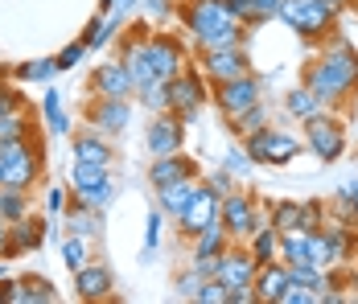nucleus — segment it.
<instances>
[{
    "instance_id": "cd10ccee",
    "label": "nucleus",
    "mask_w": 358,
    "mask_h": 304,
    "mask_svg": "<svg viewBox=\"0 0 358 304\" xmlns=\"http://www.w3.org/2000/svg\"><path fill=\"white\" fill-rule=\"evenodd\" d=\"M111 185V165H91V161H74L71 165V189L83 194V189H103Z\"/></svg>"
},
{
    "instance_id": "864d4df0",
    "label": "nucleus",
    "mask_w": 358,
    "mask_h": 304,
    "mask_svg": "<svg viewBox=\"0 0 358 304\" xmlns=\"http://www.w3.org/2000/svg\"><path fill=\"white\" fill-rule=\"evenodd\" d=\"M222 4H227V8H231L239 21H243V25L251 21V0H222Z\"/></svg>"
},
{
    "instance_id": "37998d69",
    "label": "nucleus",
    "mask_w": 358,
    "mask_h": 304,
    "mask_svg": "<svg viewBox=\"0 0 358 304\" xmlns=\"http://www.w3.org/2000/svg\"><path fill=\"white\" fill-rule=\"evenodd\" d=\"M276 8H280V0H251V21H248V29L276 21Z\"/></svg>"
},
{
    "instance_id": "dca6fc26",
    "label": "nucleus",
    "mask_w": 358,
    "mask_h": 304,
    "mask_svg": "<svg viewBox=\"0 0 358 304\" xmlns=\"http://www.w3.org/2000/svg\"><path fill=\"white\" fill-rule=\"evenodd\" d=\"M255 255L248 251V243H227V251L215 259V280H222L227 288H251L255 280Z\"/></svg>"
},
{
    "instance_id": "aec40b11",
    "label": "nucleus",
    "mask_w": 358,
    "mask_h": 304,
    "mask_svg": "<svg viewBox=\"0 0 358 304\" xmlns=\"http://www.w3.org/2000/svg\"><path fill=\"white\" fill-rule=\"evenodd\" d=\"M71 157L91 161V165H111L115 161V140L95 132V128H78V132H71Z\"/></svg>"
},
{
    "instance_id": "4d7b16f0",
    "label": "nucleus",
    "mask_w": 358,
    "mask_h": 304,
    "mask_svg": "<svg viewBox=\"0 0 358 304\" xmlns=\"http://www.w3.org/2000/svg\"><path fill=\"white\" fill-rule=\"evenodd\" d=\"M4 251H8V226L0 222V259H4Z\"/></svg>"
},
{
    "instance_id": "79ce46f5",
    "label": "nucleus",
    "mask_w": 358,
    "mask_h": 304,
    "mask_svg": "<svg viewBox=\"0 0 358 304\" xmlns=\"http://www.w3.org/2000/svg\"><path fill=\"white\" fill-rule=\"evenodd\" d=\"M222 169L231 173L235 181H243V177H251V169H255V165H251V157L243 152V148H231V152H227V161H222Z\"/></svg>"
},
{
    "instance_id": "4468645a",
    "label": "nucleus",
    "mask_w": 358,
    "mask_h": 304,
    "mask_svg": "<svg viewBox=\"0 0 358 304\" xmlns=\"http://www.w3.org/2000/svg\"><path fill=\"white\" fill-rule=\"evenodd\" d=\"M45 238H50V218L29 210L25 218L8 222V251H4V259L34 255V251H41V243H45Z\"/></svg>"
},
{
    "instance_id": "603ef678",
    "label": "nucleus",
    "mask_w": 358,
    "mask_h": 304,
    "mask_svg": "<svg viewBox=\"0 0 358 304\" xmlns=\"http://www.w3.org/2000/svg\"><path fill=\"white\" fill-rule=\"evenodd\" d=\"M0 304H17V280L13 275L0 280Z\"/></svg>"
},
{
    "instance_id": "c756f323",
    "label": "nucleus",
    "mask_w": 358,
    "mask_h": 304,
    "mask_svg": "<svg viewBox=\"0 0 358 304\" xmlns=\"http://www.w3.org/2000/svg\"><path fill=\"white\" fill-rule=\"evenodd\" d=\"M21 136H34V107L29 103L0 115V144L4 140H21Z\"/></svg>"
},
{
    "instance_id": "f8f14e48",
    "label": "nucleus",
    "mask_w": 358,
    "mask_h": 304,
    "mask_svg": "<svg viewBox=\"0 0 358 304\" xmlns=\"http://www.w3.org/2000/svg\"><path fill=\"white\" fill-rule=\"evenodd\" d=\"M185 120L173 115V111H157L148 124H144V148L148 157H169V152H181L185 148Z\"/></svg>"
},
{
    "instance_id": "a878e982",
    "label": "nucleus",
    "mask_w": 358,
    "mask_h": 304,
    "mask_svg": "<svg viewBox=\"0 0 358 304\" xmlns=\"http://www.w3.org/2000/svg\"><path fill=\"white\" fill-rule=\"evenodd\" d=\"M198 181H202V177H198ZM198 181H173V185H165V189H152V194H157V210H161L165 218H178L181 210L189 205Z\"/></svg>"
},
{
    "instance_id": "8fccbe9b",
    "label": "nucleus",
    "mask_w": 358,
    "mask_h": 304,
    "mask_svg": "<svg viewBox=\"0 0 358 304\" xmlns=\"http://www.w3.org/2000/svg\"><path fill=\"white\" fill-rule=\"evenodd\" d=\"M202 181H206V185H210V189H215L218 198H222V194H231V189H235V185H239V181H235V177H231V173H227V169H215V173H206V177H202Z\"/></svg>"
},
{
    "instance_id": "0eeeda50",
    "label": "nucleus",
    "mask_w": 358,
    "mask_h": 304,
    "mask_svg": "<svg viewBox=\"0 0 358 304\" xmlns=\"http://www.w3.org/2000/svg\"><path fill=\"white\" fill-rule=\"evenodd\" d=\"M206 103H210V82L202 78V70H198V66H189V62H185V66L169 78V111L181 115L185 124H194V120H198V111H202Z\"/></svg>"
},
{
    "instance_id": "9b49d317",
    "label": "nucleus",
    "mask_w": 358,
    "mask_h": 304,
    "mask_svg": "<svg viewBox=\"0 0 358 304\" xmlns=\"http://www.w3.org/2000/svg\"><path fill=\"white\" fill-rule=\"evenodd\" d=\"M198 70H202V78H206L210 87H218V82H231V78L248 74V70H251V54H248V45L198 50Z\"/></svg>"
},
{
    "instance_id": "412c9836",
    "label": "nucleus",
    "mask_w": 358,
    "mask_h": 304,
    "mask_svg": "<svg viewBox=\"0 0 358 304\" xmlns=\"http://www.w3.org/2000/svg\"><path fill=\"white\" fill-rule=\"evenodd\" d=\"M227 243H235V238L227 235V226H222V222L202 226L198 235L189 238V263H215L218 255L227 251Z\"/></svg>"
},
{
    "instance_id": "a19ab883",
    "label": "nucleus",
    "mask_w": 358,
    "mask_h": 304,
    "mask_svg": "<svg viewBox=\"0 0 358 304\" xmlns=\"http://www.w3.org/2000/svg\"><path fill=\"white\" fill-rule=\"evenodd\" d=\"M87 54H91V50H87L83 41H71V45H62V50L54 54V62H58V74H66V70H74L78 62H83V58H87Z\"/></svg>"
},
{
    "instance_id": "4c0bfd02",
    "label": "nucleus",
    "mask_w": 358,
    "mask_h": 304,
    "mask_svg": "<svg viewBox=\"0 0 358 304\" xmlns=\"http://www.w3.org/2000/svg\"><path fill=\"white\" fill-rule=\"evenodd\" d=\"M268 222H272L276 231H296V222H301V202H292V198L268 202Z\"/></svg>"
},
{
    "instance_id": "9d476101",
    "label": "nucleus",
    "mask_w": 358,
    "mask_h": 304,
    "mask_svg": "<svg viewBox=\"0 0 358 304\" xmlns=\"http://www.w3.org/2000/svg\"><path fill=\"white\" fill-rule=\"evenodd\" d=\"M132 103L136 99H103V95H87V103H83V124L115 140V136L128 132V124H132Z\"/></svg>"
},
{
    "instance_id": "b1692460",
    "label": "nucleus",
    "mask_w": 358,
    "mask_h": 304,
    "mask_svg": "<svg viewBox=\"0 0 358 304\" xmlns=\"http://www.w3.org/2000/svg\"><path fill=\"white\" fill-rule=\"evenodd\" d=\"M120 25H124V17H120V13H108V17H103V13H95V17H91V25L83 29L78 41L95 54V50H103V45H111V41L120 37Z\"/></svg>"
},
{
    "instance_id": "de8ad7c7",
    "label": "nucleus",
    "mask_w": 358,
    "mask_h": 304,
    "mask_svg": "<svg viewBox=\"0 0 358 304\" xmlns=\"http://www.w3.org/2000/svg\"><path fill=\"white\" fill-rule=\"evenodd\" d=\"M17 107H25V95H21L13 82L0 78V115H4V111H17Z\"/></svg>"
},
{
    "instance_id": "f257e3e1",
    "label": "nucleus",
    "mask_w": 358,
    "mask_h": 304,
    "mask_svg": "<svg viewBox=\"0 0 358 304\" xmlns=\"http://www.w3.org/2000/svg\"><path fill=\"white\" fill-rule=\"evenodd\" d=\"M301 87L322 103L325 111H338L358 95V50L346 37H325L322 50L305 62Z\"/></svg>"
},
{
    "instance_id": "c03bdc74",
    "label": "nucleus",
    "mask_w": 358,
    "mask_h": 304,
    "mask_svg": "<svg viewBox=\"0 0 358 304\" xmlns=\"http://www.w3.org/2000/svg\"><path fill=\"white\" fill-rule=\"evenodd\" d=\"M66 194H71V185H45V218H58L62 214Z\"/></svg>"
},
{
    "instance_id": "72a5a7b5",
    "label": "nucleus",
    "mask_w": 358,
    "mask_h": 304,
    "mask_svg": "<svg viewBox=\"0 0 358 304\" xmlns=\"http://www.w3.org/2000/svg\"><path fill=\"white\" fill-rule=\"evenodd\" d=\"M136 103H141L148 115L169 111V78H152L148 87H141V91H136Z\"/></svg>"
},
{
    "instance_id": "7c9ffc66",
    "label": "nucleus",
    "mask_w": 358,
    "mask_h": 304,
    "mask_svg": "<svg viewBox=\"0 0 358 304\" xmlns=\"http://www.w3.org/2000/svg\"><path fill=\"white\" fill-rule=\"evenodd\" d=\"M280 263L285 268L309 263V235L305 231H280Z\"/></svg>"
},
{
    "instance_id": "ddd939ff",
    "label": "nucleus",
    "mask_w": 358,
    "mask_h": 304,
    "mask_svg": "<svg viewBox=\"0 0 358 304\" xmlns=\"http://www.w3.org/2000/svg\"><path fill=\"white\" fill-rule=\"evenodd\" d=\"M218 202H222V198H218L215 189H210L206 181H198V189H194L189 205H185L178 218H173V222H178V235H181V238H194L202 226L218 222Z\"/></svg>"
},
{
    "instance_id": "f03ea898",
    "label": "nucleus",
    "mask_w": 358,
    "mask_h": 304,
    "mask_svg": "<svg viewBox=\"0 0 358 304\" xmlns=\"http://www.w3.org/2000/svg\"><path fill=\"white\" fill-rule=\"evenodd\" d=\"M45 165V144L41 136H21V140H4L0 144V185L4 189H34V181L41 177Z\"/></svg>"
},
{
    "instance_id": "3c124183",
    "label": "nucleus",
    "mask_w": 358,
    "mask_h": 304,
    "mask_svg": "<svg viewBox=\"0 0 358 304\" xmlns=\"http://www.w3.org/2000/svg\"><path fill=\"white\" fill-rule=\"evenodd\" d=\"M141 4H144V13H148L152 21H165V17H169V8H173L169 0H141Z\"/></svg>"
},
{
    "instance_id": "c85d7f7f",
    "label": "nucleus",
    "mask_w": 358,
    "mask_h": 304,
    "mask_svg": "<svg viewBox=\"0 0 358 304\" xmlns=\"http://www.w3.org/2000/svg\"><path fill=\"white\" fill-rule=\"evenodd\" d=\"M248 251L255 255V263H272V259H280V231H276L272 222H264V226L248 238Z\"/></svg>"
},
{
    "instance_id": "e433bc0d",
    "label": "nucleus",
    "mask_w": 358,
    "mask_h": 304,
    "mask_svg": "<svg viewBox=\"0 0 358 304\" xmlns=\"http://www.w3.org/2000/svg\"><path fill=\"white\" fill-rule=\"evenodd\" d=\"M54 74H58L54 58H34V62H21V66L13 70L17 82H54Z\"/></svg>"
},
{
    "instance_id": "c9c22d12",
    "label": "nucleus",
    "mask_w": 358,
    "mask_h": 304,
    "mask_svg": "<svg viewBox=\"0 0 358 304\" xmlns=\"http://www.w3.org/2000/svg\"><path fill=\"white\" fill-rule=\"evenodd\" d=\"M25 214H29V194L0 185V222L8 226V222H17V218H25Z\"/></svg>"
},
{
    "instance_id": "2eb2a0df",
    "label": "nucleus",
    "mask_w": 358,
    "mask_h": 304,
    "mask_svg": "<svg viewBox=\"0 0 358 304\" xmlns=\"http://www.w3.org/2000/svg\"><path fill=\"white\" fill-rule=\"evenodd\" d=\"M87 95H103V99H136V87H132V74L124 70L120 58H108L91 70L87 78Z\"/></svg>"
},
{
    "instance_id": "bb28decb",
    "label": "nucleus",
    "mask_w": 358,
    "mask_h": 304,
    "mask_svg": "<svg viewBox=\"0 0 358 304\" xmlns=\"http://www.w3.org/2000/svg\"><path fill=\"white\" fill-rule=\"evenodd\" d=\"M62 292L45 275H21L17 280V304H58Z\"/></svg>"
},
{
    "instance_id": "7ed1b4c3",
    "label": "nucleus",
    "mask_w": 358,
    "mask_h": 304,
    "mask_svg": "<svg viewBox=\"0 0 358 304\" xmlns=\"http://www.w3.org/2000/svg\"><path fill=\"white\" fill-rule=\"evenodd\" d=\"M243 144V152L251 157V165H272V169H280V165H292L301 152H305V140L296 132H285V128H259V132H251L248 140H239Z\"/></svg>"
},
{
    "instance_id": "6e6552de",
    "label": "nucleus",
    "mask_w": 358,
    "mask_h": 304,
    "mask_svg": "<svg viewBox=\"0 0 358 304\" xmlns=\"http://www.w3.org/2000/svg\"><path fill=\"white\" fill-rule=\"evenodd\" d=\"M268 82L255 74V70H248V74H239V78H231V82H218V87H210V103L218 107V115L222 120H235L239 111H248L251 103L268 99V91H264Z\"/></svg>"
},
{
    "instance_id": "bf43d9fd",
    "label": "nucleus",
    "mask_w": 358,
    "mask_h": 304,
    "mask_svg": "<svg viewBox=\"0 0 358 304\" xmlns=\"http://www.w3.org/2000/svg\"><path fill=\"white\" fill-rule=\"evenodd\" d=\"M350 284H355V296H358V271H355V280H350Z\"/></svg>"
},
{
    "instance_id": "58836bf2",
    "label": "nucleus",
    "mask_w": 358,
    "mask_h": 304,
    "mask_svg": "<svg viewBox=\"0 0 358 304\" xmlns=\"http://www.w3.org/2000/svg\"><path fill=\"white\" fill-rule=\"evenodd\" d=\"M325 222H329V210H325V202H322V198H305V202H301V222H296V231L313 235V231H322Z\"/></svg>"
},
{
    "instance_id": "6ab92c4d",
    "label": "nucleus",
    "mask_w": 358,
    "mask_h": 304,
    "mask_svg": "<svg viewBox=\"0 0 358 304\" xmlns=\"http://www.w3.org/2000/svg\"><path fill=\"white\" fill-rule=\"evenodd\" d=\"M62 222H66V235H83V238H99L103 231V210H95V205H87L83 198H74L66 194V205H62V214H58Z\"/></svg>"
},
{
    "instance_id": "2f4dec72",
    "label": "nucleus",
    "mask_w": 358,
    "mask_h": 304,
    "mask_svg": "<svg viewBox=\"0 0 358 304\" xmlns=\"http://www.w3.org/2000/svg\"><path fill=\"white\" fill-rule=\"evenodd\" d=\"M58 255H62V263H66L71 275L83 268V263H91V259H95V255H91V238H83V235H62Z\"/></svg>"
},
{
    "instance_id": "f3484780",
    "label": "nucleus",
    "mask_w": 358,
    "mask_h": 304,
    "mask_svg": "<svg viewBox=\"0 0 358 304\" xmlns=\"http://www.w3.org/2000/svg\"><path fill=\"white\" fill-rule=\"evenodd\" d=\"M198 177H202V165H198V157H189L185 148L148 161V185H152V189H165V185H173V181H198Z\"/></svg>"
},
{
    "instance_id": "423d86ee",
    "label": "nucleus",
    "mask_w": 358,
    "mask_h": 304,
    "mask_svg": "<svg viewBox=\"0 0 358 304\" xmlns=\"http://www.w3.org/2000/svg\"><path fill=\"white\" fill-rule=\"evenodd\" d=\"M276 21L288 25L292 34L301 37V41H309V45H317V41H325V37L334 34V17L325 13L317 0H280Z\"/></svg>"
},
{
    "instance_id": "39448f33",
    "label": "nucleus",
    "mask_w": 358,
    "mask_h": 304,
    "mask_svg": "<svg viewBox=\"0 0 358 304\" xmlns=\"http://www.w3.org/2000/svg\"><path fill=\"white\" fill-rule=\"evenodd\" d=\"M218 222L227 226V235L235 238V243H248V238L268 222V205L259 210L255 194L231 189V194H222V202H218Z\"/></svg>"
},
{
    "instance_id": "1a4fd4ad",
    "label": "nucleus",
    "mask_w": 358,
    "mask_h": 304,
    "mask_svg": "<svg viewBox=\"0 0 358 304\" xmlns=\"http://www.w3.org/2000/svg\"><path fill=\"white\" fill-rule=\"evenodd\" d=\"M181 25H185L189 41H202V37H215L222 29H231V25H243V21L222 0H189L181 8Z\"/></svg>"
},
{
    "instance_id": "5701e85b",
    "label": "nucleus",
    "mask_w": 358,
    "mask_h": 304,
    "mask_svg": "<svg viewBox=\"0 0 358 304\" xmlns=\"http://www.w3.org/2000/svg\"><path fill=\"white\" fill-rule=\"evenodd\" d=\"M37 115H41V124H45V132L54 136H71L74 132V120L71 111H66V103H62V91H41V107H37Z\"/></svg>"
},
{
    "instance_id": "49530a36",
    "label": "nucleus",
    "mask_w": 358,
    "mask_h": 304,
    "mask_svg": "<svg viewBox=\"0 0 358 304\" xmlns=\"http://www.w3.org/2000/svg\"><path fill=\"white\" fill-rule=\"evenodd\" d=\"M194 304H227V284L210 275V280L202 284V292H198V301H194Z\"/></svg>"
},
{
    "instance_id": "20e7f679",
    "label": "nucleus",
    "mask_w": 358,
    "mask_h": 304,
    "mask_svg": "<svg viewBox=\"0 0 358 304\" xmlns=\"http://www.w3.org/2000/svg\"><path fill=\"white\" fill-rule=\"evenodd\" d=\"M301 140H305V148H309L322 165H334V161L346 157V128H342V120H338L334 111H325V107L317 115L301 120Z\"/></svg>"
},
{
    "instance_id": "393cba45",
    "label": "nucleus",
    "mask_w": 358,
    "mask_h": 304,
    "mask_svg": "<svg viewBox=\"0 0 358 304\" xmlns=\"http://www.w3.org/2000/svg\"><path fill=\"white\" fill-rule=\"evenodd\" d=\"M268 124H272V107H268V99L251 103L248 111H239L235 120H227V128H231L235 140H248L251 132H259V128H268Z\"/></svg>"
},
{
    "instance_id": "13d9d810",
    "label": "nucleus",
    "mask_w": 358,
    "mask_h": 304,
    "mask_svg": "<svg viewBox=\"0 0 358 304\" xmlns=\"http://www.w3.org/2000/svg\"><path fill=\"white\" fill-rule=\"evenodd\" d=\"M99 13L108 17V13H115V0H99Z\"/></svg>"
},
{
    "instance_id": "a211bd4d",
    "label": "nucleus",
    "mask_w": 358,
    "mask_h": 304,
    "mask_svg": "<svg viewBox=\"0 0 358 304\" xmlns=\"http://www.w3.org/2000/svg\"><path fill=\"white\" fill-rule=\"evenodd\" d=\"M111 288H115V275H111L108 263H99V259H91V263H83V268L74 271V296L87 304L95 301H108Z\"/></svg>"
},
{
    "instance_id": "5fc2aeb1",
    "label": "nucleus",
    "mask_w": 358,
    "mask_h": 304,
    "mask_svg": "<svg viewBox=\"0 0 358 304\" xmlns=\"http://www.w3.org/2000/svg\"><path fill=\"white\" fill-rule=\"evenodd\" d=\"M317 4H322V8H325V13H329V17H334V21H338V17H342L346 8H350L346 0H317Z\"/></svg>"
},
{
    "instance_id": "09e8293b",
    "label": "nucleus",
    "mask_w": 358,
    "mask_h": 304,
    "mask_svg": "<svg viewBox=\"0 0 358 304\" xmlns=\"http://www.w3.org/2000/svg\"><path fill=\"white\" fill-rule=\"evenodd\" d=\"M276 304H313V292H309V288H301V284H292V280H288V284H285V292H280V296H276Z\"/></svg>"
},
{
    "instance_id": "f704fd0d",
    "label": "nucleus",
    "mask_w": 358,
    "mask_h": 304,
    "mask_svg": "<svg viewBox=\"0 0 358 304\" xmlns=\"http://www.w3.org/2000/svg\"><path fill=\"white\" fill-rule=\"evenodd\" d=\"M285 111L292 115V120H296V124H301V120L317 115V111H322V103L313 99L305 87H292V91H285Z\"/></svg>"
},
{
    "instance_id": "6e6d98bb",
    "label": "nucleus",
    "mask_w": 358,
    "mask_h": 304,
    "mask_svg": "<svg viewBox=\"0 0 358 304\" xmlns=\"http://www.w3.org/2000/svg\"><path fill=\"white\" fill-rule=\"evenodd\" d=\"M136 8H141V0H115V13H120V17H132Z\"/></svg>"
},
{
    "instance_id": "ea45409f",
    "label": "nucleus",
    "mask_w": 358,
    "mask_h": 304,
    "mask_svg": "<svg viewBox=\"0 0 358 304\" xmlns=\"http://www.w3.org/2000/svg\"><path fill=\"white\" fill-rule=\"evenodd\" d=\"M161 231H165V214H161V210H148V218H144V259L157 255V247H161Z\"/></svg>"
},
{
    "instance_id": "4be33fe9",
    "label": "nucleus",
    "mask_w": 358,
    "mask_h": 304,
    "mask_svg": "<svg viewBox=\"0 0 358 304\" xmlns=\"http://www.w3.org/2000/svg\"><path fill=\"white\" fill-rule=\"evenodd\" d=\"M288 284V268L280 259H272V263H259L255 268V280H251V288H255V304H276V296L285 292Z\"/></svg>"
},
{
    "instance_id": "a18cd8bd",
    "label": "nucleus",
    "mask_w": 358,
    "mask_h": 304,
    "mask_svg": "<svg viewBox=\"0 0 358 304\" xmlns=\"http://www.w3.org/2000/svg\"><path fill=\"white\" fill-rule=\"evenodd\" d=\"M71 194H74V189H71ZM74 198H83L87 205H95V210H108L111 198H115V181L103 185V189H83V194H74Z\"/></svg>"
},
{
    "instance_id": "473e14b6",
    "label": "nucleus",
    "mask_w": 358,
    "mask_h": 304,
    "mask_svg": "<svg viewBox=\"0 0 358 304\" xmlns=\"http://www.w3.org/2000/svg\"><path fill=\"white\" fill-rule=\"evenodd\" d=\"M210 275L202 268H194V263H185V268L173 275V292H178V301H198V292H202V284H206Z\"/></svg>"
},
{
    "instance_id": "052dcab7",
    "label": "nucleus",
    "mask_w": 358,
    "mask_h": 304,
    "mask_svg": "<svg viewBox=\"0 0 358 304\" xmlns=\"http://www.w3.org/2000/svg\"><path fill=\"white\" fill-rule=\"evenodd\" d=\"M346 4H358V0H346Z\"/></svg>"
}]
</instances>
